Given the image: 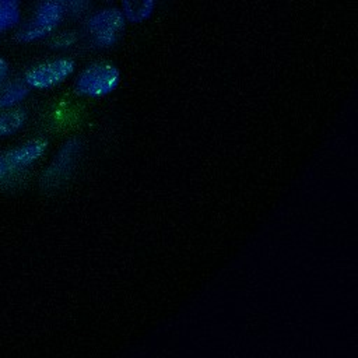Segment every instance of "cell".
I'll use <instances>...</instances> for the list:
<instances>
[{
	"label": "cell",
	"mask_w": 358,
	"mask_h": 358,
	"mask_svg": "<svg viewBox=\"0 0 358 358\" xmlns=\"http://www.w3.org/2000/svg\"><path fill=\"white\" fill-rule=\"evenodd\" d=\"M120 80L119 69L112 63H94L77 77L74 90L83 96H103L115 91Z\"/></svg>",
	"instance_id": "cell-1"
},
{
	"label": "cell",
	"mask_w": 358,
	"mask_h": 358,
	"mask_svg": "<svg viewBox=\"0 0 358 358\" xmlns=\"http://www.w3.org/2000/svg\"><path fill=\"white\" fill-rule=\"evenodd\" d=\"M63 14L62 3L56 0L42 1L36 7L34 15L17 31V39L20 42H32L45 38L59 27Z\"/></svg>",
	"instance_id": "cell-2"
},
{
	"label": "cell",
	"mask_w": 358,
	"mask_h": 358,
	"mask_svg": "<svg viewBox=\"0 0 358 358\" xmlns=\"http://www.w3.org/2000/svg\"><path fill=\"white\" fill-rule=\"evenodd\" d=\"M126 20L120 10L108 7L96 11L85 22V29L91 41L98 48L113 46L123 32Z\"/></svg>",
	"instance_id": "cell-3"
},
{
	"label": "cell",
	"mask_w": 358,
	"mask_h": 358,
	"mask_svg": "<svg viewBox=\"0 0 358 358\" xmlns=\"http://www.w3.org/2000/svg\"><path fill=\"white\" fill-rule=\"evenodd\" d=\"M74 71V62L70 59H56L35 66L25 74V83L29 88L46 90L63 83Z\"/></svg>",
	"instance_id": "cell-4"
},
{
	"label": "cell",
	"mask_w": 358,
	"mask_h": 358,
	"mask_svg": "<svg viewBox=\"0 0 358 358\" xmlns=\"http://www.w3.org/2000/svg\"><path fill=\"white\" fill-rule=\"evenodd\" d=\"M48 143L45 140H31L10 151L0 154V179L31 165L45 152Z\"/></svg>",
	"instance_id": "cell-5"
},
{
	"label": "cell",
	"mask_w": 358,
	"mask_h": 358,
	"mask_svg": "<svg viewBox=\"0 0 358 358\" xmlns=\"http://www.w3.org/2000/svg\"><path fill=\"white\" fill-rule=\"evenodd\" d=\"M155 8V0H122L120 11L126 21L138 24L148 20Z\"/></svg>",
	"instance_id": "cell-6"
},
{
	"label": "cell",
	"mask_w": 358,
	"mask_h": 358,
	"mask_svg": "<svg viewBox=\"0 0 358 358\" xmlns=\"http://www.w3.org/2000/svg\"><path fill=\"white\" fill-rule=\"evenodd\" d=\"M29 92V87L24 81H13L6 85H0V109L13 108L21 102Z\"/></svg>",
	"instance_id": "cell-7"
},
{
	"label": "cell",
	"mask_w": 358,
	"mask_h": 358,
	"mask_svg": "<svg viewBox=\"0 0 358 358\" xmlns=\"http://www.w3.org/2000/svg\"><path fill=\"white\" fill-rule=\"evenodd\" d=\"M21 0H0V32L20 25Z\"/></svg>",
	"instance_id": "cell-8"
},
{
	"label": "cell",
	"mask_w": 358,
	"mask_h": 358,
	"mask_svg": "<svg viewBox=\"0 0 358 358\" xmlns=\"http://www.w3.org/2000/svg\"><path fill=\"white\" fill-rule=\"evenodd\" d=\"M27 115L24 109H11L0 113V136H11L17 133L25 123Z\"/></svg>",
	"instance_id": "cell-9"
},
{
	"label": "cell",
	"mask_w": 358,
	"mask_h": 358,
	"mask_svg": "<svg viewBox=\"0 0 358 358\" xmlns=\"http://www.w3.org/2000/svg\"><path fill=\"white\" fill-rule=\"evenodd\" d=\"M7 73H8V64L4 59L0 57V85L3 84L4 78L7 77Z\"/></svg>",
	"instance_id": "cell-10"
},
{
	"label": "cell",
	"mask_w": 358,
	"mask_h": 358,
	"mask_svg": "<svg viewBox=\"0 0 358 358\" xmlns=\"http://www.w3.org/2000/svg\"><path fill=\"white\" fill-rule=\"evenodd\" d=\"M56 1H59V3H63V1H69V0H56Z\"/></svg>",
	"instance_id": "cell-11"
}]
</instances>
